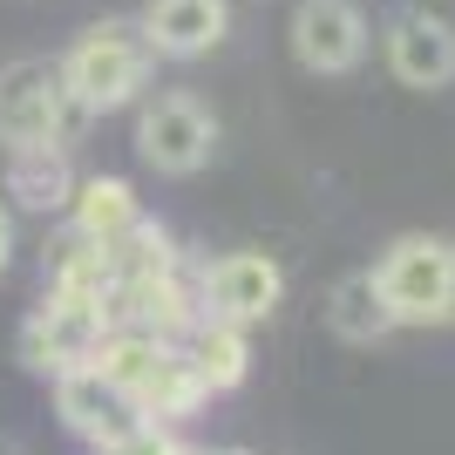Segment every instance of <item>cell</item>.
I'll use <instances>...</instances> for the list:
<instances>
[{
  "label": "cell",
  "mask_w": 455,
  "mask_h": 455,
  "mask_svg": "<svg viewBox=\"0 0 455 455\" xmlns=\"http://www.w3.org/2000/svg\"><path fill=\"white\" fill-rule=\"evenodd\" d=\"M0 455H14V449H7V442H0Z\"/></svg>",
  "instance_id": "22"
},
{
  "label": "cell",
  "mask_w": 455,
  "mask_h": 455,
  "mask_svg": "<svg viewBox=\"0 0 455 455\" xmlns=\"http://www.w3.org/2000/svg\"><path fill=\"white\" fill-rule=\"evenodd\" d=\"M367 279L387 299L395 326H449V299H455V245L449 238H395L374 259Z\"/></svg>",
  "instance_id": "2"
},
{
  "label": "cell",
  "mask_w": 455,
  "mask_h": 455,
  "mask_svg": "<svg viewBox=\"0 0 455 455\" xmlns=\"http://www.w3.org/2000/svg\"><path fill=\"white\" fill-rule=\"evenodd\" d=\"M177 266H184V251H177V238L156 225V218L130 225L109 245V285H143V279H164V272H177Z\"/></svg>",
  "instance_id": "17"
},
{
  "label": "cell",
  "mask_w": 455,
  "mask_h": 455,
  "mask_svg": "<svg viewBox=\"0 0 455 455\" xmlns=\"http://www.w3.org/2000/svg\"><path fill=\"white\" fill-rule=\"evenodd\" d=\"M171 354H177V347H171V340H156V333H136V326H109L89 367H95L102 380H116V387L136 401V395H143V387L156 380V367L171 361Z\"/></svg>",
  "instance_id": "16"
},
{
  "label": "cell",
  "mask_w": 455,
  "mask_h": 455,
  "mask_svg": "<svg viewBox=\"0 0 455 455\" xmlns=\"http://www.w3.org/2000/svg\"><path fill=\"white\" fill-rule=\"evenodd\" d=\"M449 326H455V299H449Z\"/></svg>",
  "instance_id": "21"
},
{
  "label": "cell",
  "mask_w": 455,
  "mask_h": 455,
  "mask_svg": "<svg viewBox=\"0 0 455 455\" xmlns=\"http://www.w3.org/2000/svg\"><path fill=\"white\" fill-rule=\"evenodd\" d=\"M89 116L68 102L55 61H7L0 68V143L28 150V143H76Z\"/></svg>",
  "instance_id": "4"
},
{
  "label": "cell",
  "mask_w": 455,
  "mask_h": 455,
  "mask_svg": "<svg viewBox=\"0 0 455 455\" xmlns=\"http://www.w3.org/2000/svg\"><path fill=\"white\" fill-rule=\"evenodd\" d=\"M76 197V164L68 143H28L7 150V211H35V218H61Z\"/></svg>",
  "instance_id": "11"
},
{
  "label": "cell",
  "mask_w": 455,
  "mask_h": 455,
  "mask_svg": "<svg viewBox=\"0 0 455 455\" xmlns=\"http://www.w3.org/2000/svg\"><path fill=\"white\" fill-rule=\"evenodd\" d=\"M14 266V211L0 204V272Z\"/></svg>",
  "instance_id": "19"
},
{
  "label": "cell",
  "mask_w": 455,
  "mask_h": 455,
  "mask_svg": "<svg viewBox=\"0 0 455 455\" xmlns=\"http://www.w3.org/2000/svg\"><path fill=\"white\" fill-rule=\"evenodd\" d=\"M177 354L190 361V374L204 380L211 395H231V387H245V374H251V340H245V326H225V320H197L177 340Z\"/></svg>",
  "instance_id": "12"
},
{
  "label": "cell",
  "mask_w": 455,
  "mask_h": 455,
  "mask_svg": "<svg viewBox=\"0 0 455 455\" xmlns=\"http://www.w3.org/2000/svg\"><path fill=\"white\" fill-rule=\"evenodd\" d=\"M387 68H395L401 89H449L455 82V28L428 7H408L387 28Z\"/></svg>",
  "instance_id": "9"
},
{
  "label": "cell",
  "mask_w": 455,
  "mask_h": 455,
  "mask_svg": "<svg viewBox=\"0 0 455 455\" xmlns=\"http://www.w3.org/2000/svg\"><path fill=\"white\" fill-rule=\"evenodd\" d=\"M61 218H68L82 238L116 245V238H123L130 225H143L150 211H143L136 184H123V177H76V197H68V211H61Z\"/></svg>",
  "instance_id": "13"
},
{
  "label": "cell",
  "mask_w": 455,
  "mask_h": 455,
  "mask_svg": "<svg viewBox=\"0 0 455 455\" xmlns=\"http://www.w3.org/2000/svg\"><path fill=\"white\" fill-rule=\"evenodd\" d=\"M211 150H218V116L190 89H171V95H156V102H143V116H136V156L150 171L190 177V171L211 164Z\"/></svg>",
  "instance_id": "5"
},
{
  "label": "cell",
  "mask_w": 455,
  "mask_h": 455,
  "mask_svg": "<svg viewBox=\"0 0 455 455\" xmlns=\"http://www.w3.org/2000/svg\"><path fill=\"white\" fill-rule=\"evenodd\" d=\"M326 333L347 347H374L395 333V313H387V299L374 292V279L367 272H347L333 292H326Z\"/></svg>",
  "instance_id": "15"
},
{
  "label": "cell",
  "mask_w": 455,
  "mask_h": 455,
  "mask_svg": "<svg viewBox=\"0 0 455 455\" xmlns=\"http://www.w3.org/2000/svg\"><path fill=\"white\" fill-rule=\"evenodd\" d=\"M55 76H61V89H68V102H76L82 116H109V109H123V102L143 95V82H150V48H143L136 28L102 20V28L68 41V55L55 61Z\"/></svg>",
  "instance_id": "1"
},
{
  "label": "cell",
  "mask_w": 455,
  "mask_h": 455,
  "mask_svg": "<svg viewBox=\"0 0 455 455\" xmlns=\"http://www.w3.org/2000/svg\"><path fill=\"white\" fill-rule=\"evenodd\" d=\"M197 455H245V449H197Z\"/></svg>",
  "instance_id": "20"
},
{
  "label": "cell",
  "mask_w": 455,
  "mask_h": 455,
  "mask_svg": "<svg viewBox=\"0 0 455 455\" xmlns=\"http://www.w3.org/2000/svg\"><path fill=\"white\" fill-rule=\"evenodd\" d=\"M95 455H197L177 428H156V421H136L123 442H109V449H95Z\"/></svg>",
  "instance_id": "18"
},
{
  "label": "cell",
  "mask_w": 455,
  "mask_h": 455,
  "mask_svg": "<svg viewBox=\"0 0 455 455\" xmlns=\"http://www.w3.org/2000/svg\"><path fill=\"white\" fill-rule=\"evenodd\" d=\"M367 55V14L354 0H299L292 7V61L306 76H347Z\"/></svg>",
  "instance_id": "7"
},
{
  "label": "cell",
  "mask_w": 455,
  "mask_h": 455,
  "mask_svg": "<svg viewBox=\"0 0 455 455\" xmlns=\"http://www.w3.org/2000/svg\"><path fill=\"white\" fill-rule=\"evenodd\" d=\"M41 292H82V299H102L109 292V245L102 238H82L76 225H61L41 251Z\"/></svg>",
  "instance_id": "14"
},
{
  "label": "cell",
  "mask_w": 455,
  "mask_h": 455,
  "mask_svg": "<svg viewBox=\"0 0 455 455\" xmlns=\"http://www.w3.org/2000/svg\"><path fill=\"white\" fill-rule=\"evenodd\" d=\"M55 415L68 435H82L89 449H109V442H123L136 428V401L116 387V380H102L95 367H68V374H55Z\"/></svg>",
  "instance_id": "8"
},
{
  "label": "cell",
  "mask_w": 455,
  "mask_h": 455,
  "mask_svg": "<svg viewBox=\"0 0 455 455\" xmlns=\"http://www.w3.org/2000/svg\"><path fill=\"white\" fill-rule=\"evenodd\" d=\"M231 28V7L225 0H143V20L136 35L150 55H171V61H197L211 55Z\"/></svg>",
  "instance_id": "10"
},
{
  "label": "cell",
  "mask_w": 455,
  "mask_h": 455,
  "mask_svg": "<svg viewBox=\"0 0 455 455\" xmlns=\"http://www.w3.org/2000/svg\"><path fill=\"white\" fill-rule=\"evenodd\" d=\"M279 299H285V272L266 251H218L211 266H197V306L225 326L251 333L259 320L279 313Z\"/></svg>",
  "instance_id": "6"
},
{
  "label": "cell",
  "mask_w": 455,
  "mask_h": 455,
  "mask_svg": "<svg viewBox=\"0 0 455 455\" xmlns=\"http://www.w3.org/2000/svg\"><path fill=\"white\" fill-rule=\"evenodd\" d=\"M109 333V313L102 299H82V292H41L35 313L20 320V367L41 380L68 374V367H89L95 347Z\"/></svg>",
  "instance_id": "3"
}]
</instances>
